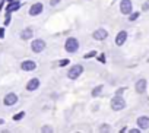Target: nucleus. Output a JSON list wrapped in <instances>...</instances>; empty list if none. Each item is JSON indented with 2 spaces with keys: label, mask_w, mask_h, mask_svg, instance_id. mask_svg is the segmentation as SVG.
Masks as SVG:
<instances>
[{
  "label": "nucleus",
  "mask_w": 149,
  "mask_h": 133,
  "mask_svg": "<svg viewBox=\"0 0 149 133\" xmlns=\"http://www.w3.org/2000/svg\"><path fill=\"white\" fill-rule=\"evenodd\" d=\"M64 48H66V51H67V53H76V51H78V48H79V41H78L76 38L70 37V38H67V40H66Z\"/></svg>",
  "instance_id": "nucleus-1"
},
{
  "label": "nucleus",
  "mask_w": 149,
  "mask_h": 133,
  "mask_svg": "<svg viewBox=\"0 0 149 133\" xmlns=\"http://www.w3.org/2000/svg\"><path fill=\"white\" fill-rule=\"evenodd\" d=\"M82 72H84V66H81V64H74V66H72V68L69 69V72H67V78H69V79H78V78L82 75Z\"/></svg>",
  "instance_id": "nucleus-2"
},
{
  "label": "nucleus",
  "mask_w": 149,
  "mask_h": 133,
  "mask_svg": "<svg viewBox=\"0 0 149 133\" xmlns=\"http://www.w3.org/2000/svg\"><path fill=\"white\" fill-rule=\"evenodd\" d=\"M126 107V101H124V98L121 97V95H116L113 100H111V108L114 110V111H120V110H123Z\"/></svg>",
  "instance_id": "nucleus-3"
},
{
  "label": "nucleus",
  "mask_w": 149,
  "mask_h": 133,
  "mask_svg": "<svg viewBox=\"0 0 149 133\" xmlns=\"http://www.w3.org/2000/svg\"><path fill=\"white\" fill-rule=\"evenodd\" d=\"M120 12L123 15H130L132 13V0H121L120 2Z\"/></svg>",
  "instance_id": "nucleus-4"
},
{
  "label": "nucleus",
  "mask_w": 149,
  "mask_h": 133,
  "mask_svg": "<svg viewBox=\"0 0 149 133\" xmlns=\"http://www.w3.org/2000/svg\"><path fill=\"white\" fill-rule=\"evenodd\" d=\"M44 48H45V42L42 40H35L31 44V50L34 53H41V51H44Z\"/></svg>",
  "instance_id": "nucleus-5"
},
{
  "label": "nucleus",
  "mask_w": 149,
  "mask_h": 133,
  "mask_svg": "<svg viewBox=\"0 0 149 133\" xmlns=\"http://www.w3.org/2000/svg\"><path fill=\"white\" fill-rule=\"evenodd\" d=\"M21 68H22V70H25V72H32V70L37 69V63L32 61V60H25V61H22Z\"/></svg>",
  "instance_id": "nucleus-6"
},
{
  "label": "nucleus",
  "mask_w": 149,
  "mask_h": 133,
  "mask_svg": "<svg viewBox=\"0 0 149 133\" xmlns=\"http://www.w3.org/2000/svg\"><path fill=\"white\" fill-rule=\"evenodd\" d=\"M92 37H94V40H97V41H104V40H107L108 32H107L105 29L100 28V29H97V31L92 34Z\"/></svg>",
  "instance_id": "nucleus-7"
},
{
  "label": "nucleus",
  "mask_w": 149,
  "mask_h": 133,
  "mask_svg": "<svg viewBox=\"0 0 149 133\" xmlns=\"http://www.w3.org/2000/svg\"><path fill=\"white\" fill-rule=\"evenodd\" d=\"M3 102H5V105H8V107H10V105H15V104L18 102V97H16V94H13V92L8 94V95L5 97Z\"/></svg>",
  "instance_id": "nucleus-8"
},
{
  "label": "nucleus",
  "mask_w": 149,
  "mask_h": 133,
  "mask_svg": "<svg viewBox=\"0 0 149 133\" xmlns=\"http://www.w3.org/2000/svg\"><path fill=\"white\" fill-rule=\"evenodd\" d=\"M137 126L142 130H148L149 129V117L148 116H142L137 118Z\"/></svg>",
  "instance_id": "nucleus-9"
},
{
  "label": "nucleus",
  "mask_w": 149,
  "mask_h": 133,
  "mask_svg": "<svg viewBox=\"0 0 149 133\" xmlns=\"http://www.w3.org/2000/svg\"><path fill=\"white\" fill-rule=\"evenodd\" d=\"M41 12H42V5H41V3H35V5H32L31 9H29V15H31V16H38Z\"/></svg>",
  "instance_id": "nucleus-10"
},
{
  "label": "nucleus",
  "mask_w": 149,
  "mask_h": 133,
  "mask_svg": "<svg viewBox=\"0 0 149 133\" xmlns=\"http://www.w3.org/2000/svg\"><path fill=\"white\" fill-rule=\"evenodd\" d=\"M134 88H136V92L137 94H145V91H146V81L145 79H139L136 82Z\"/></svg>",
  "instance_id": "nucleus-11"
},
{
  "label": "nucleus",
  "mask_w": 149,
  "mask_h": 133,
  "mask_svg": "<svg viewBox=\"0 0 149 133\" xmlns=\"http://www.w3.org/2000/svg\"><path fill=\"white\" fill-rule=\"evenodd\" d=\"M126 40H127V32L126 31H120L117 34V37H116V44L117 45H123L126 42Z\"/></svg>",
  "instance_id": "nucleus-12"
},
{
  "label": "nucleus",
  "mask_w": 149,
  "mask_h": 133,
  "mask_svg": "<svg viewBox=\"0 0 149 133\" xmlns=\"http://www.w3.org/2000/svg\"><path fill=\"white\" fill-rule=\"evenodd\" d=\"M38 86H40V79H37V78L31 79V81L26 84V89H28V91H35V89H38Z\"/></svg>",
  "instance_id": "nucleus-13"
},
{
  "label": "nucleus",
  "mask_w": 149,
  "mask_h": 133,
  "mask_svg": "<svg viewBox=\"0 0 149 133\" xmlns=\"http://www.w3.org/2000/svg\"><path fill=\"white\" fill-rule=\"evenodd\" d=\"M19 8H21V3H19V2H16V0H12V2L9 3V6L6 8V12H8V13H10V12L18 10Z\"/></svg>",
  "instance_id": "nucleus-14"
},
{
  "label": "nucleus",
  "mask_w": 149,
  "mask_h": 133,
  "mask_svg": "<svg viewBox=\"0 0 149 133\" xmlns=\"http://www.w3.org/2000/svg\"><path fill=\"white\" fill-rule=\"evenodd\" d=\"M32 35H34V31L31 28H26V29H24L21 32V38L22 40H29V38H32Z\"/></svg>",
  "instance_id": "nucleus-15"
},
{
  "label": "nucleus",
  "mask_w": 149,
  "mask_h": 133,
  "mask_svg": "<svg viewBox=\"0 0 149 133\" xmlns=\"http://www.w3.org/2000/svg\"><path fill=\"white\" fill-rule=\"evenodd\" d=\"M102 85H100V86H97V88H94L92 89V97H98L100 94H101V91H102Z\"/></svg>",
  "instance_id": "nucleus-16"
},
{
  "label": "nucleus",
  "mask_w": 149,
  "mask_h": 133,
  "mask_svg": "<svg viewBox=\"0 0 149 133\" xmlns=\"http://www.w3.org/2000/svg\"><path fill=\"white\" fill-rule=\"evenodd\" d=\"M24 117H25V113H24V111H21V113H18V114H15V116H13V120H15V121H18V120L24 118Z\"/></svg>",
  "instance_id": "nucleus-17"
},
{
  "label": "nucleus",
  "mask_w": 149,
  "mask_h": 133,
  "mask_svg": "<svg viewBox=\"0 0 149 133\" xmlns=\"http://www.w3.org/2000/svg\"><path fill=\"white\" fill-rule=\"evenodd\" d=\"M98 130H100V132H110V130H111V127H110L108 124H101Z\"/></svg>",
  "instance_id": "nucleus-18"
},
{
  "label": "nucleus",
  "mask_w": 149,
  "mask_h": 133,
  "mask_svg": "<svg viewBox=\"0 0 149 133\" xmlns=\"http://www.w3.org/2000/svg\"><path fill=\"white\" fill-rule=\"evenodd\" d=\"M95 56H97V51H94V50H92V51L86 53V54L84 56V58H86V60H88V58H91V57H95Z\"/></svg>",
  "instance_id": "nucleus-19"
},
{
  "label": "nucleus",
  "mask_w": 149,
  "mask_h": 133,
  "mask_svg": "<svg viewBox=\"0 0 149 133\" xmlns=\"http://www.w3.org/2000/svg\"><path fill=\"white\" fill-rule=\"evenodd\" d=\"M41 132H42V133H45V132H47V133H51L53 129H51V126H42V127H41Z\"/></svg>",
  "instance_id": "nucleus-20"
},
{
  "label": "nucleus",
  "mask_w": 149,
  "mask_h": 133,
  "mask_svg": "<svg viewBox=\"0 0 149 133\" xmlns=\"http://www.w3.org/2000/svg\"><path fill=\"white\" fill-rule=\"evenodd\" d=\"M139 18V12H136V13H132L130 15V21H134V19H137Z\"/></svg>",
  "instance_id": "nucleus-21"
},
{
  "label": "nucleus",
  "mask_w": 149,
  "mask_h": 133,
  "mask_svg": "<svg viewBox=\"0 0 149 133\" xmlns=\"http://www.w3.org/2000/svg\"><path fill=\"white\" fill-rule=\"evenodd\" d=\"M98 60H100L101 63H105V56H104V54H101V56H98Z\"/></svg>",
  "instance_id": "nucleus-22"
},
{
  "label": "nucleus",
  "mask_w": 149,
  "mask_h": 133,
  "mask_svg": "<svg viewBox=\"0 0 149 133\" xmlns=\"http://www.w3.org/2000/svg\"><path fill=\"white\" fill-rule=\"evenodd\" d=\"M57 3H60V0H50V5L51 6H56Z\"/></svg>",
  "instance_id": "nucleus-23"
},
{
  "label": "nucleus",
  "mask_w": 149,
  "mask_h": 133,
  "mask_svg": "<svg viewBox=\"0 0 149 133\" xmlns=\"http://www.w3.org/2000/svg\"><path fill=\"white\" fill-rule=\"evenodd\" d=\"M126 91V88H121V89H118L117 92H116V95H123V92Z\"/></svg>",
  "instance_id": "nucleus-24"
},
{
  "label": "nucleus",
  "mask_w": 149,
  "mask_h": 133,
  "mask_svg": "<svg viewBox=\"0 0 149 133\" xmlns=\"http://www.w3.org/2000/svg\"><path fill=\"white\" fill-rule=\"evenodd\" d=\"M5 37V28H0V38Z\"/></svg>",
  "instance_id": "nucleus-25"
},
{
  "label": "nucleus",
  "mask_w": 149,
  "mask_h": 133,
  "mask_svg": "<svg viewBox=\"0 0 149 133\" xmlns=\"http://www.w3.org/2000/svg\"><path fill=\"white\" fill-rule=\"evenodd\" d=\"M148 9H149V0H148V2H146L145 5H143V10H148Z\"/></svg>",
  "instance_id": "nucleus-26"
},
{
  "label": "nucleus",
  "mask_w": 149,
  "mask_h": 133,
  "mask_svg": "<svg viewBox=\"0 0 149 133\" xmlns=\"http://www.w3.org/2000/svg\"><path fill=\"white\" fill-rule=\"evenodd\" d=\"M67 63H69V60H61V61H60L58 64H60V66H66Z\"/></svg>",
  "instance_id": "nucleus-27"
},
{
  "label": "nucleus",
  "mask_w": 149,
  "mask_h": 133,
  "mask_svg": "<svg viewBox=\"0 0 149 133\" xmlns=\"http://www.w3.org/2000/svg\"><path fill=\"white\" fill-rule=\"evenodd\" d=\"M130 133H139V129H129Z\"/></svg>",
  "instance_id": "nucleus-28"
},
{
  "label": "nucleus",
  "mask_w": 149,
  "mask_h": 133,
  "mask_svg": "<svg viewBox=\"0 0 149 133\" xmlns=\"http://www.w3.org/2000/svg\"><path fill=\"white\" fill-rule=\"evenodd\" d=\"M0 124H3V120L2 118H0Z\"/></svg>",
  "instance_id": "nucleus-29"
}]
</instances>
